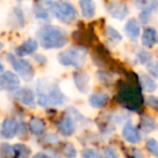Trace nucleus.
I'll return each mask as SVG.
<instances>
[{
  "label": "nucleus",
  "mask_w": 158,
  "mask_h": 158,
  "mask_svg": "<svg viewBox=\"0 0 158 158\" xmlns=\"http://www.w3.org/2000/svg\"><path fill=\"white\" fill-rule=\"evenodd\" d=\"M38 39L42 48L57 49L67 44V35L63 28L55 25H46L37 33Z\"/></svg>",
  "instance_id": "obj_1"
},
{
  "label": "nucleus",
  "mask_w": 158,
  "mask_h": 158,
  "mask_svg": "<svg viewBox=\"0 0 158 158\" xmlns=\"http://www.w3.org/2000/svg\"><path fill=\"white\" fill-rule=\"evenodd\" d=\"M37 90L38 104L42 107L63 105L66 101L65 95L54 84H47L44 81H40L37 86Z\"/></svg>",
  "instance_id": "obj_2"
},
{
  "label": "nucleus",
  "mask_w": 158,
  "mask_h": 158,
  "mask_svg": "<svg viewBox=\"0 0 158 158\" xmlns=\"http://www.w3.org/2000/svg\"><path fill=\"white\" fill-rule=\"evenodd\" d=\"M59 62L64 66L80 67L87 59V50L84 47H72L59 53Z\"/></svg>",
  "instance_id": "obj_3"
},
{
  "label": "nucleus",
  "mask_w": 158,
  "mask_h": 158,
  "mask_svg": "<svg viewBox=\"0 0 158 158\" xmlns=\"http://www.w3.org/2000/svg\"><path fill=\"white\" fill-rule=\"evenodd\" d=\"M50 11L59 21L63 23H70L77 18V10L68 1L61 0L50 3Z\"/></svg>",
  "instance_id": "obj_4"
},
{
  "label": "nucleus",
  "mask_w": 158,
  "mask_h": 158,
  "mask_svg": "<svg viewBox=\"0 0 158 158\" xmlns=\"http://www.w3.org/2000/svg\"><path fill=\"white\" fill-rule=\"evenodd\" d=\"M118 98L123 105H125L128 108H133V110L138 108L142 102L140 91L135 87L130 86V85H123L119 89Z\"/></svg>",
  "instance_id": "obj_5"
},
{
  "label": "nucleus",
  "mask_w": 158,
  "mask_h": 158,
  "mask_svg": "<svg viewBox=\"0 0 158 158\" xmlns=\"http://www.w3.org/2000/svg\"><path fill=\"white\" fill-rule=\"evenodd\" d=\"M7 60L11 63L14 70H15L24 80L31 81V79H33L34 68L28 61H26V60H24V59H20V57H16L15 55L12 54V53L8 54Z\"/></svg>",
  "instance_id": "obj_6"
},
{
  "label": "nucleus",
  "mask_w": 158,
  "mask_h": 158,
  "mask_svg": "<svg viewBox=\"0 0 158 158\" xmlns=\"http://www.w3.org/2000/svg\"><path fill=\"white\" fill-rule=\"evenodd\" d=\"M106 10L110 15L116 20H123L129 13L128 6L121 1H108L106 2Z\"/></svg>",
  "instance_id": "obj_7"
},
{
  "label": "nucleus",
  "mask_w": 158,
  "mask_h": 158,
  "mask_svg": "<svg viewBox=\"0 0 158 158\" xmlns=\"http://www.w3.org/2000/svg\"><path fill=\"white\" fill-rule=\"evenodd\" d=\"M20 78L12 72H6L0 74V88L2 90L12 91L20 86Z\"/></svg>",
  "instance_id": "obj_8"
},
{
  "label": "nucleus",
  "mask_w": 158,
  "mask_h": 158,
  "mask_svg": "<svg viewBox=\"0 0 158 158\" xmlns=\"http://www.w3.org/2000/svg\"><path fill=\"white\" fill-rule=\"evenodd\" d=\"M19 125L15 119L13 118H6L1 125V130L0 133L1 136L5 139H12L16 133H18Z\"/></svg>",
  "instance_id": "obj_9"
},
{
  "label": "nucleus",
  "mask_w": 158,
  "mask_h": 158,
  "mask_svg": "<svg viewBox=\"0 0 158 158\" xmlns=\"http://www.w3.org/2000/svg\"><path fill=\"white\" fill-rule=\"evenodd\" d=\"M121 134H123V138L125 139L127 142L133 143V144L134 143H138L141 139V135H140V133H139V131L131 123H127L123 126Z\"/></svg>",
  "instance_id": "obj_10"
},
{
  "label": "nucleus",
  "mask_w": 158,
  "mask_h": 158,
  "mask_svg": "<svg viewBox=\"0 0 158 158\" xmlns=\"http://www.w3.org/2000/svg\"><path fill=\"white\" fill-rule=\"evenodd\" d=\"M125 33L129 39H131V40L138 39L141 34V28H140V24H139L136 19L131 18L127 21V23H126V25H125Z\"/></svg>",
  "instance_id": "obj_11"
},
{
  "label": "nucleus",
  "mask_w": 158,
  "mask_h": 158,
  "mask_svg": "<svg viewBox=\"0 0 158 158\" xmlns=\"http://www.w3.org/2000/svg\"><path fill=\"white\" fill-rule=\"evenodd\" d=\"M158 9V0H146L141 9L140 19L143 23H146L151 15Z\"/></svg>",
  "instance_id": "obj_12"
},
{
  "label": "nucleus",
  "mask_w": 158,
  "mask_h": 158,
  "mask_svg": "<svg viewBox=\"0 0 158 158\" xmlns=\"http://www.w3.org/2000/svg\"><path fill=\"white\" fill-rule=\"evenodd\" d=\"M57 128L63 135L69 136L75 132V123L70 116H64L57 123Z\"/></svg>",
  "instance_id": "obj_13"
},
{
  "label": "nucleus",
  "mask_w": 158,
  "mask_h": 158,
  "mask_svg": "<svg viewBox=\"0 0 158 158\" xmlns=\"http://www.w3.org/2000/svg\"><path fill=\"white\" fill-rule=\"evenodd\" d=\"M74 81L79 92L87 93L90 88V79L86 73H76L74 74Z\"/></svg>",
  "instance_id": "obj_14"
},
{
  "label": "nucleus",
  "mask_w": 158,
  "mask_h": 158,
  "mask_svg": "<svg viewBox=\"0 0 158 158\" xmlns=\"http://www.w3.org/2000/svg\"><path fill=\"white\" fill-rule=\"evenodd\" d=\"M141 42L145 48H152L157 42V31L153 27L144 28L141 37Z\"/></svg>",
  "instance_id": "obj_15"
},
{
  "label": "nucleus",
  "mask_w": 158,
  "mask_h": 158,
  "mask_svg": "<svg viewBox=\"0 0 158 158\" xmlns=\"http://www.w3.org/2000/svg\"><path fill=\"white\" fill-rule=\"evenodd\" d=\"M18 101H20L22 104L27 106H33L35 104V97H34V92L31 89H21L18 90L14 94Z\"/></svg>",
  "instance_id": "obj_16"
},
{
  "label": "nucleus",
  "mask_w": 158,
  "mask_h": 158,
  "mask_svg": "<svg viewBox=\"0 0 158 158\" xmlns=\"http://www.w3.org/2000/svg\"><path fill=\"white\" fill-rule=\"evenodd\" d=\"M38 48V44L35 39H28L22 44L18 49L15 50L16 54L23 56V55H27V54H33Z\"/></svg>",
  "instance_id": "obj_17"
},
{
  "label": "nucleus",
  "mask_w": 158,
  "mask_h": 158,
  "mask_svg": "<svg viewBox=\"0 0 158 158\" xmlns=\"http://www.w3.org/2000/svg\"><path fill=\"white\" fill-rule=\"evenodd\" d=\"M79 6L84 18L91 19L95 14V5L93 0H79Z\"/></svg>",
  "instance_id": "obj_18"
},
{
  "label": "nucleus",
  "mask_w": 158,
  "mask_h": 158,
  "mask_svg": "<svg viewBox=\"0 0 158 158\" xmlns=\"http://www.w3.org/2000/svg\"><path fill=\"white\" fill-rule=\"evenodd\" d=\"M140 82L141 87H142V89L145 92L152 93L157 89L156 81L147 74H140Z\"/></svg>",
  "instance_id": "obj_19"
},
{
  "label": "nucleus",
  "mask_w": 158,
  "mask_h": 158,
  "mask_svg": "<svg viewBox=\"0 0 158 158\" xmlns=\"http://www.w3.org/2000/svg\"><path fill=\"white\" fill-rule=\"evenodd\" d=\"M108 99H110V97H108L107 93L97 92V93H93V94L91 95L90 99H89V102H90V105L92 106V107L100 108L107 103Z\"/></svg>",
  "instance_id": "obj_20"
},
{
  "label": "nucleus",
  "mask_w": 158,
  "mask_h": 158,
  "mask_svg": "<svg viewBox=\"0 0 158 158\" xmlns=\"http://www.w3.org/2000/svg\"><path fill=\"white\" fill-rule=\"evenodd\" d=\"M156 128H157V123L154 118H152L148 115H143L141 117V129H142V131L148 133V132L154 131Z\"/></svg>",
  "instance_id": "obj_21"
},
{
  "label": "nucleus",
  "mask_w": 158,
  "mask_h": 158,
  "mask_svg": "<svg viewBox=\"0 0 158 158\" xmlns=\"http://www.w3.org/2000/svg\"><path fill=\"white\" fill-rule=\"evenodd\" d=\"M29 130L31 131V133L36 134V135H39L44 132V121L42 119L38 118V117H33L31 118L28 123Z\"/></svg>",
  "instance_id": "obj_22"
},
{
  "label": "nucleus",
  "mask_w": 158,
  "mask_h": 158,
  "mask_svg": "<svg viewBox=\"0 0 158 158\" xmlns=\"http://www.w3.org/2000/svg\"><path fill=\"white\" fill-rule=\"evenodd\" d=\"M33 11L34 14L37 19L40 20H48L49 19V12L47 11V9L44 7H42L40 3L35 2L33 5Z\"/></svg>",
  "instance_id": "obj_23"
},
{
  "label": "nucleus",
  "mask_w": 158,
  "mask_h": 158,
  "mask_svg": "<svg viewBox=\"0 0 158 158\" xmlns=\"http://www.w3.org/2000/svg\"><path fill=\"white\" fill-rule=\"evenodd\" d=\"M106 36L108 37V39L112 40L113 42H119L123 39V36L120 35L118 31L114 28L112 26H107L106 27Z\"/></svg>",
  "instance_id": "obj_24"
},
{
  "label": "nucleus",
  "mask_w": 158,
  "mask_h": 158,
  "mask_svg": "<svg viewBox=\"0 0 158 158\" xmlns=\"http://www.w3.org/2000/svg\"><path fill=\"white\" fill-rule=\"evenodd\" d=\"M145 147L148 151V153H151L153 156L155 157H158V141L155 140V139L151 138L146 141L145 143Z\"/></svg>",
  "instance_id": "obj_25"
},
{
  "label": "nucleus",
  "mask_w": 158,
  "mask_h": 158,
  "mask_svg": "<svg viewBox=\"0 0 158 158\" xmlns=\"http://www.w3.org/2000/svg\"><path fill=\"white\" fill-rule=\"evenodd\" d=\"M63 154L66 158H76L77 156V151L75 148V146L70 143H66L63 147Z\"/></svg>",
  "instance_id": "obj_26"
},
{
  "label": "nucleus",
  "mask_w": 158,
  "mask_h": 158,
  "mask_svg": "<svg viewBox=\"0 0 158 158\" xmlns=\"http://www.w3.org/2000/svg\"><path fill=\"white\" fill-rule=\"evenodd\" d=\"M15 153V149L12 148V146H10L7 143H3L0 146V154L3 156L5 158H12Z\"/></svg>",
  "instance_id": "obj_27"
},
{
  "label": "nucleus",
  "mask_w": 158,
  "mask_h": 158,
  "mask_svg": "<svg viewBox=\"0 0 158 158\" xmlns=\"http://www.w3.org/2000/svg\"><path fill=\"white\" fill-rule=\"evenodd\" d=\"M14 149H15V153L18 154L21 158L27 157L29 154V148L23 144H16L15 146H14Z\"/></svg>",
  "instance_id": "obj_28"
},
{
  "label": "nucleus",
  "mask_w": 158,
  "mask_h": 158,
  "mask_svg": "<svg viewBox=\"0 0 158 158\" xmlns=\"http://www.w3.org/2000/svg\"><path fill=\"white\" fill-rule=\"evenodd\" d=\"M146 68L148 73L155 78H158V62L151 61L146 64Z\"/></svg>",
  "instance_id": "obj_29"
},
{
  "label": "nucleus",
  "mask_w": 158,
  "mask_h": 158,
  "mask_svg": "<svg viewBox=\"0 0 158 158\" xmlns=\"http://www.w3.org/2000/svg\"><path fill=\"white\" fill-rule=\"evenodd\" d=\"M136 57H138L139 61H140L141 63H143V64H147L148 62L152 61L151 54H149L148 52H146V51H144V50L139 51V52L136 53Z\"/></svg>",
  "instance_id": "obj_30"
},
{
  "label": "nucleus",
  "mask_w": 158,
  "mask_h": 158,
  "mask_svg": "<svg viewBox=\"0 0 158 158\" xmlns=\"http://www.w3.org/2000/svg\"><path fill=\"white\" fill-rule=\"evenodd\" d=\"M82 158H102L99 152L95 149L87 148L82 151Z\"/></svg>",
  "instance_id": "obj_31"
},
{
  "label": "nucleus",
  "mask_w": 158,
  "mask_h": 158,
  "mask_svg": "<svg viewBox=\"0 0 158 158\" xmlns=\"http://www.w3.org/2000/svg\"><path fill=\"white\" fill-rule=\"evenodd\" d=\"M146 104L151 108H153V110H158V98L157 97H147Z\"/></svg>",
  "instance_id": "obj_32"
},
{
  "label": "nucleus",
  "mask_w": 158,
  "mask_h": 158,
  "mask_svg": "<svg viewBox=\"0 0 158 158\" xmlns=\"http://www.w3.org/2000/svg\"><path fill=\"white\" fill-rule=\"evenodd\" d=\"M104 158H119L117 152L113 147H106L104 152Z\"/></svg>",
  "instance_id": "obj_33"
},
{
  "label": "nucleus",
  "mask_w": 158,
  "mask_h": 158,
  "mask_svg": "<svg viewBox=\"0 0 158 158\" xmlns=\"http://www.w3.org/2000/svg\"><path fill=\"white\" fill-rule=\"evenodd\" d=\"M133 158H143L142 154L140 153L139 149H133Z\"/></svg>",
  "instance_id": "obj_34"
},
{
  "label": "nucleus",
  "mask_w": 158,
  "mask_h": 158,
  "mask_svg": "<svg viewBox=\"0 0 158 158\" xmlns=\"http://www.w3.org/2000/svg\"><path fill=\"white\" fill-rule=\"evenodd\" d=\"M33 158H49V157L44 153H37L36 155H34Z\"/></svg>",
  "instance_id": "obj_35"
},
{
  "label": "nucleus",
  "mask_w": 158,
  "mask_h": 158,
  "mask_svg": "<svg viewBox=\"0 0 158 158\" xmlns=\"http://www.w3.org/2000/svg\"><path fill=\"white\" fill-rule=\"evenodd\" d=\"M2 70H3V65L1 64V62H0V73H2Z\"/></svg>",
  "instance_id": "obj_36"
},
{
  "label": "nucleus",
  "mask_w": 158,
  "mask_h": 158,
  "mask_svg": "<svg viewBox=\"0 0 158 158\" xmlns=\"http://www.w3.org/2000/svg\"><path fill=\"white\" fill-rule=\"evenodd\" d=\"M2 47H3L2 42H0V50H1V49H2Z\"/></svg>",
  "instance_id": "obj_37"
}]
</instances>
